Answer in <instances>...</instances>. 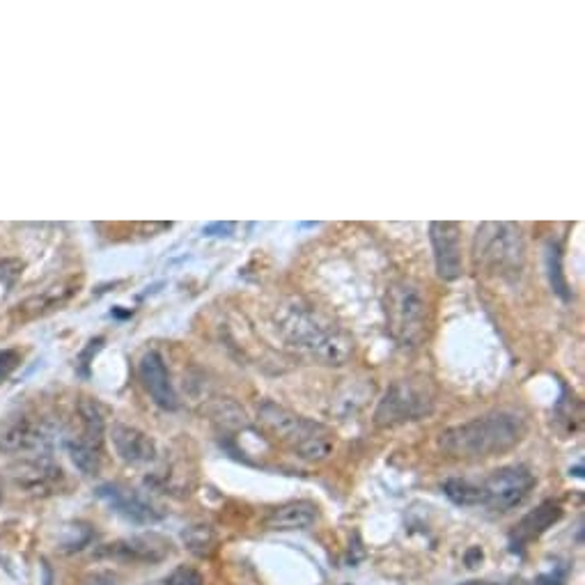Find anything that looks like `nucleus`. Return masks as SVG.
Returning <instances> with one entry per match:
<instances>
[{"label": "nucleus", "instance_id": "obj_16", "mask_svg": "<svg viewBox=\"0 0 585 585\" xmlns=\"http://www.w3.org/2000/svg\"><path fill=\"white\" fill-rule=\"evenodd\" d=\"M546 267H549V278H551V287L560 299L569 301L572 299V292H569L567 278L563 273V257H560V248L551 246L549 253H546Z\"/></svg>", "mask_w": 585, "mask_h": 585}, {"label": "nucleus", "instance_id": "obj_9", "mask_svg": "<svg viewBox=\"0 0 585 585\" xmlns=\"http://www.w3.org/2000/svg\"><path fill=\"white\" fill-rule=\"evenodd\" d=\"M138 372H140V381H143V386L147 393H150L156 407H161L166 411H175L179 407L175 386H173V381H170L166 361H163L161 354H156V351H147V354L140 358Z\"/></svg>", "mask_w": 585, "mask_h": 585}, {"label": "nucleus", "instance_id": "obj_15", "mask_svg": "<svg viewBox=\"0 0 585 585\" xmlns=\"http://www.w3.org/2000/svg\"><path fill=\"white\" fill-rule=\"evenodd\" d=\"M443 491H446V496L457 505H464V507L480 505L478 482H471L464 478H450L446 480V485H443Z\"/></svg>", "mask_w": 585, "mask_h": 585}, {"label": "nucleus", "instance_id": "obj_1", "mask_svg": "<svg viewBox=\"0 0 585 585\" xmlns=\"http://www.w3.org/2000/svg\"><path fill=\"white\" fill-rule=\"evenodd\" d=\"M273 326L294 354L317 365H345L354 354V342L333 322L301 299L276 306Z\"/></svg>", "mask_w": 585, "mask_h": 585}, {"label": "nucleus", "instance_id": "obj_8", "mask_svg": "<svg viewBox=\"0 0 585 585\" xmlns=\"http://www.w3.org/2000/svg\"><path fill=\"white\" fill-rule=\"evenodd\" d=\"M429 241H432L436 273L441 280H457L464 273L462 255V228L452 221H434L429 225Z\"/></svg>", "mask_w": 585, "mask_h": 585}, {"label": "nucleus", "instance_id": "obj_13", "mask_svg": "<svg viewBox=\"0 0 585 585\" xmlns=\"http://www.w3.org/2000/svg\"><path fill=\"white\" fill-rule=\"evenodd\" d=\"M317 521V505L310 501H292L271 510L264 521L269 530H303Z\"/></svg>", "mask_w": 585, "mask_h": 585}, {"label": "nucleus", "instance_id": "obj_4", "mask_svg": "<svg viewBox=\"0 0 585 585\" xmlns=\"http://www.w3.org/2000/svg\"><path fill=\"white\" fill-rule=\"evenodd\" d=\"M473 260L496 278H517L526 262V244L514 223H482L473 239Z\"/></svg>", "mask_w": 585, "mask_h": 585}, {"label": "nucleus", "instance_id": "obj_7", "mask_svg": "<svg viewBox=\"0 0 585 585\" xmlns=\"http://www.w3.org/2000/svg\"><path fill=\"white\" fill-rule=\"evenodd\" d=\"M535 489V475L526 466H503L478 482L480 505L507 512L521 505Z\"/></svg>", "mask_w": 585, "mask_h": 585}, {"label": "nucleus", "instance_id": "obj_2", "mask_svg": "<svg viewBox=\"0 0 585 585\" xmlns=\"http://www.w3.org/2000/svg\"><path fill=\"white\" fill-rule=\"evenodd\" d=\"M526 434L528 423L519 411L498 409L443 429L439 448L452 459H489L517 448Z\"/></svg>", "mask_w": 585, "mask_h": 585}, {"label": "nucleus", "instance_id": "obj_20", "mask_svg": "<svg viewBox=\"0 0 585 585\" xmlns=\"http://www.w3.org/2000/svg\"><path fill=\"white\" fill-rule=\"evenodd\" d=\"M234 230V223H216V225H207L205 234H212V232H221L218 237H228V232Z\"/></svg>", "mask_w": 585, "mask_h": 585}, {"label": "nucleus", "instance_id": "obj_14", "mask_svg": "<svg viewBox=\"0 0 585 585\" xmlns=\"http://www.w3.org/2000/svg\"><path fill=\"white\" fill-rule=\"evenodd\" d=\"M99 494L108 498V503H111L117 512H122L124 517L136 519V521H152L154 519V512L150 510V507L140 501L138 496L129 494V491L108 485V487H101Z\"/></svg>", "mask_w": 585, "mask_h": 585}, {"label": "nucleus", "instance_id": "obj_6", "mask_svg": "<svg viewBox=\"0 0 585 585\" xmlns=\"http://www.w3.org/2000/svg\"><path fill=\"white\" fill-rule=\"evenodd\" d=\"M388 331L404 349L418 347L427 338V301L418 285L395 283L386 296Z\"/></svg>", "mask_w": 585, "mask_h": 585}, {"label": "nucleus", "instance_id": "obj_19", "mask_svg": "<svg viewBox=\"0 0 585 585\" xmlns=\"http://www.w3.org/2000/svg\"><path fill=\"white\" fill-rule=\"evenodd\" d=\"M83 585H115V579L111 574H106V572H95V574H90L88 579L83 581Z\"/></svg>", "mask_w": 585, "mask_h": 585}, {"label": "nucleus", "instance_id": "obj_21", "mask_svg": "<svg viewBox=\"0 0 585 585\" xmlns=\"http://www.w3.org/2000/svg\"><path fill=\"white\" fill-rule=\"evenodd\" d=\"M462 585H496V583H487V581H466Z\"/></svg>", "mask_w": 585, "mask_h": 585}, {"label": "nucleus", "instance_id": "obj_3", "mask_svg": "<svg viewBox=\"0 0 585 585\" xmlns=\"http://www.w3.org/2000/svg\"><path fill=\"white\" fill-rule=\"evenodd\" d=\"M257 420L267 432L290 448L303 462L319 464L329 459L335 450L333 432L326 425L310 420L301 413L280 407L276 402H264L257 409Z\"/></svg>", "mask_w": 585, "mask_h": 585}, {"label": "nucleus", "instance_id": "obj_17", "mask_svg": "<svg viewBox=\"0 0 585 585\" xmlns=\"http://www.w3.org/2000/svg\"><path fill=\"white\" fill-rule=\"evenodd\" d=\"M163 583L166 585H205V579H202V574L195 567L179 565L166 576V581Z\"/></svg>", "mask_w": 585, "mask_h": 585}, {"label": "nucleus", "instance_id": "obj_11", "mask_svg": "<svg viewBox=\"0 0 585 585\" xmlns=\"http://www.w3.org/2000/svg\"><path fill=\"white\" fill-rule=\"evenodd\" d=\"M104 553L111 558L131 560V563H159L170 553V544L156 535L134 537V540L108 544Z\"/></svg>", "mask_w": 585, "mask_h": 585}, {"label": "nucleus", "instance_id": "obj_10", "mask_svg": "<svg viewBox=\"0 0 585 585\" xmlns=\"http://www.w3.org/2000/svg\"><path fill=\"white\" fill-rule=\"evenodd\" d=\"M111 439L117 455L127 464H150L156 457V443L136 427L115 425Z\"/></svg>", "mask_w": 585, "mask_h": 585}, {"label": "nucleus", "instance_id": "obj_18", "mask_svg": "<svg viewBox=\"0 0 585 585\" xmlns=\"http://www.w3.org/2000/svg\"><path fill=\"white\" fill-rule=\"evenodd\" d=\"M14 365H17V356L12 351H0V379L7 377L14 370Z\"/></svg>", "mask_w": 585, "mask_h": 585}, {"label": "nucleus", "instance_id": "obj_5", "mask_svg": "<svg viewBox=\"0 0 585 585\" xmlns=\"http://www.w3.org/2000/svg\"><path fill=\"white\" fill-rule=\"evenodd\" d=\"M434 404L436 393L427 377L397 379L379 400V407L374 411V423L386 429L416 423V420H423L434 411Z\"/></svg>", "mask_w": 585, "mask_h": 585}, {"label": "nucleus", "instance_id": "obj_12", "mask_svg": "<svg viewBox=\"0 0 585 585\" xmlns=\"http://www.w3.org/2000/svg\"><path fill=\"white\" fill-rule=\"evenodd\" d=\"M560 517H563V507L560 503L546 501L542 505H537L533 512H528L524 519L519 521L517 528L512 533V542L514 544H528L537 540V537L544 535L553 524H558Z\"/></svg>", "mask_w": 585, "mask_h": 585}]
</instances>
